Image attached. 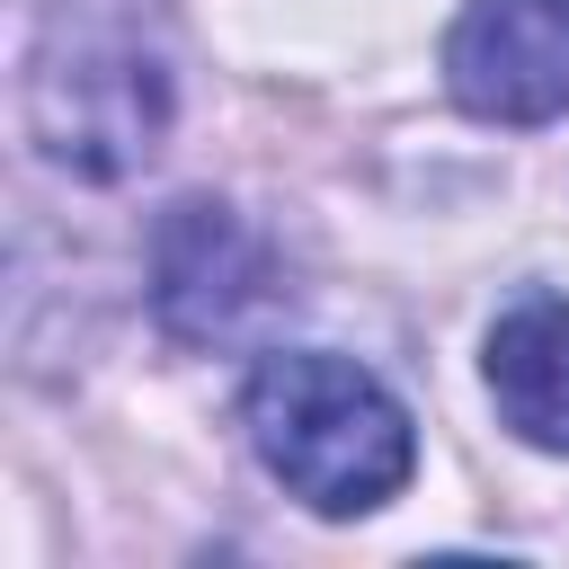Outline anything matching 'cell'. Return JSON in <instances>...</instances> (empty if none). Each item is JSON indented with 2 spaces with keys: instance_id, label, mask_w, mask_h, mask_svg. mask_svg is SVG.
<instances>
[{
  "instance_id": "cell-1",
  "label": "cell",
  "mask_w": 569,
  "mask_h": 569,
  "mask_svg": "<svg viewBox=\"0 0 569 569\" xmlns=\"http://www.w3.org/2000/svg\"><path fill=\"white\" fill-rule=\"evenodd\" d=\"M18 89H27V142L53 169L89 187L133 178L178 107L160 0H44Z\"/></svg>"
},
{
  "instance_id": "cell-2",
  "label": "cell",
  "mask_w": 569,
  "mask_h": 569,
  "mask_svg": "<svg viewBox=\"0 0 569 569\" xmlns=\"http://www.w3.org/2000/svg\"><path fill=\"white\" fill-rule=\"evenodd\" d=\"M240 427L258 445V462L311 507V516H365L382 507L409 462H418V436H409V409L347 356H320V347H284L249 373L240 391Z\"/></svg>"
},
{
  "instance_id": "cell-3",
  "label": "cell",
  "mask_w": 569,
  "mask_h": 569,
  "mask_svg": "<svg viewBox=\"0 0 569 569\" xmlns=\"http://www.w3.org/2000/svg\"><path fill=\"white\" fill-rule=\"evenodd\" d=\"M267 293H276V258L231 204L187 196V204L160 213V231H151V320L178 347L240 338L267 311Z\"/></svg>"
},
{
  "instance_id": "cell-4",
  "label": "cell",
  "mask_w": 569,
  "mask_h": 569,
  "mask_svg": "<svg viewBox=\"0 0 569 569\" xmlns=\"http://www.w3.org/2000/svg\"><path fill=\"white\" fill-rule=\"evenodd\" d=\"M445 89L480 124L569 116V0H462L445 36Z\"/></svg>"
},
{
  "instance_id": "cell-5",
  "label": "cell",
  "mask_w": 569,
  "mask_h": 569,
  "mask_svg": "<svg viewBox=\"0 0 569 569\" xmlns=\"http://www.w3.org/2000/svg\"><path fill=\"white\" fill-rule=\"evenodd\" d=\"M489 400L525 445L569 453V302L560 293H525L489 329Z\"/></svg>"
}]
</instances>
